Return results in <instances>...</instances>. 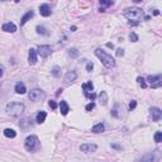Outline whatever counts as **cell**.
Listing matches in <instances>:
<instances>
[{
  "label": "cell",
  "instance_id": "cell-6",
  "mask_svg": "<svg viewBox=\"0 0 162 162\" xmlns=\"http://www.w3.org/2000/svg\"><path fill=\"white\" fill-rule=\"evenodd\" d=\"M37 53L42 58H47L52 53V48H51V46H48V44H42V46H38Z\"/></svg>",
  "mask_w": 162,
  "mask_h": 162
},
{
  "label": "cell",
  "instance_id": "cell-41",
  "mask_svg": "<svg viewBox=\"0 0 162 162\" xmlns=\"http://www.w3.org/2000/svg\"><path fill=\"white\" fill-rule=\"evenodd\" d=\"M76 29H77V28H76L75 26H74V27H71V31H72V32H75V31H76Z\"/></svg>",
  "mask_w": 162,
  "mask_h": 162
},
{
  "label": "cell",
  "instance_id": "cell-19",
  "mask_svg": "<svg viewBox=\"0 0 162 162\" xmlns=\"http://www.w3.org/2000/svg\"><path fill=\"white\" fill-rule=\"evenodd\" d=\"M46 118H47V113L43 112V110H41V112L37 114V117H35V122H37L38 124H42V123L46 121Z\"/></svg>",
  "mask_w": 162,
  "mask_h": 162
},
{
  "label": "cell",
  "instance_id": "cell-36",
  "mask_svg": "<svg viewBox=\"0 0 162 162\" xmlns=\"http://www.w3.org/2000/svg\"><path fill=\"white\" fill-rule=\"evenodd\" d=\"M161 85H162V81H158V82L153 84V85H152V87H153V89H157V87H160Z\"/></svg>",
  "mask_w": 162,
  "mask_h": 162
},
{
  "label": "cell",
  "instance_id": "cell-32",
  "mask_svg": "<svg viewBox=\"0 0 162 162\" xmlns=\"http://www.w3.org/2000/svg\"><path fill=\"white\" fill-rule=\"evenodd\" d=\"M94 108H95V103H90V104H87V105L85 106V109H86L87 112H91Z\"/></svg>",
  "mask_w": 162,
  "mask_h": 162
},
{
  "label": "cell",
  "instance_id": "cell-14",
  "mask_svg": "<svg viewBox=\"0 0 162 162\" xmlns=\"http://www.w3.org/2000/svg\"><path fill=\"white\" fill-rule=\"evenodd\" d=\"M76 77H77V74L75 71H69V72L65 75V82H67V84L74 82L76 80Z\"/></svg>",
  "mask_w": 162,
  "mask_h": 162
},
{
  "label": "cell",
  "instance_id": "cell-11",
  "mask_svg": "<svg viewBox=\"0 0 162 162\" xmlns=\"http://www.w3.org/2000/svg\"><path fill=\"white\" fill-rule=\"evenodd\" d=\"M2 29H3L4 32H7V33H14V32H17V26L14 24V23L9 22V23H5V24H3Z\"/></svg>",
  "mask_w": 162,
  "mask_h": 162
},
{
  "label": "cell",
  "instance_id": "cell-16",
  "mask_svg": "<svg viewBox=\"0 0 162 162\" xmlns=\"http://www.w3.org/2000/svg\"><path fill=\"white\" fill-rule=\"evenodd\" d=\"M60 110H61V114H62V115H67V114H69V112H70V106H69V104L66 103L65 100H62L61 103H60Z\"/></svg>",
  "mask_w": 162,
  "mask_h": 162
},
{
  "label": "cell",
  "instance_id": "cell-17",
  "mask_svg": "<svg viewBox=\"0 0 162 162\" xmlns=\"http://www.w3.org/2000/svg\"><path fill=\"white\" fill-rule=\"evenodd\" d=\"M14 90H15V93H17V94H20V95L26 94V91H27L26 85H24L23 82H17V85H15Z\"/></svg>",
  "mask_w": 162,
  "mask_h": 162
},
{
  "label": "cell",
  "instance_id": "cell-18",
  "mask_svg": "<svg viewBox=\"0 0 162 162\" xmlns=\"http://www.w3.org/2000/svg\"><path fill=\"white\" fill-rule=\"evenodd\" d=\"M147 81L151 84V85H153V84H156V82L162 81V76L161 75H149L147 77Z\"/></svg>",
  "mask_w": 162,
  "mask_h": 162
},
{
  "label": "cell",
  "instance_id": "cell-4",
  "mask_svg": "<svg viewBox=\"0 0 162 162\" xmlns=\"http://www.w3.org/2000/svg\"><path fill=\"white\" fill-rule=\"evenodd\" d=\"M5 110L9 115H13V117H18L24 112V105L22 103H9L5 108Z\"/></svg>",
  "mask_w": 162,
  "mask_h": 162
},
{
  "label": "cell",
  "instance_id": "cell-29",
  "mask_svg": "<svg viewBox=\"0 0 162 162\" xmlns=\"http://www.w3.org/2000/svg\"><path fill=\"white\" fill-rule=\"evenodd\" d=\"M129 39H130L132 42H138V39H139V38H138V35H137L136 33H130V34H129Z\"/></svg>",
  "mask_w": 162,
  "mask_h": 162
},
{
  "label": "cell",
  "instance_id": "cell-31",
  "mask_svg": "<svg viewBox=\"0 0 162 162\" xmlns=\"http://www.w3.org/2000/svg\"><path fill=\"white\" fill-rule=\"evenodd\" d=\"M136 106H137V101L136 100H132L130 103H129V110L132 112V110H134L136 109Z\"/></svg>",
  "mask_w": 162,
  "mask_h": 162
},
{
  "label": "cell",
  "instance_id": "cell-42",
  "mask_svg": "<svg viewBox=\"0 0 162 162\" xmlns=\"http://www.w3.org/2000/svg\"><path fill=\"white\" fill-rule=\"evenodd\" d=\"M3 76V69H0V77Z\"/></svg>",
  "mask_w": 162,
  "mask_h": 162
},
{
  "label": "cell",
  "instance_id": "cell-33",
  "mask_svg": "<svg viewBox=\"0 0 162 162\" xmlns=\"http://www.w3.org/2000/svg\"><path fill=\"white\" fill-rule=\"evenodd\" d=\"M93 69H94V63L93 62H87V65H86V71L87 72H91Z\"/></svg>",
  "mask_w": 162,
  "mask_h": 162
},
{
  "label": "cell",
  "instance_id": "cell-23",
  "mask_svg": "<svg viewBox=\"0 0 162 162\" xmlns=\"http://www.w3.org/2000/svg\"><path fill=\"white\" fill-rule=\"evenodd\" d=\"M4 136H5V137H8V138H15L17 132H15L14 129L7 128V129H4Z\"/></svg>",
  "mask_w": 162,
  "mask_h": 162
},
{
  "label": "cell",
  "instance_id": "cell-10",
  "mask_svg": "<svg viewBox=\"0 0 162 162\" xmlns=\"http://www.w3.org/2000/svg\"><path fill=\"white\" fill-rule=\"evenodd\" d=\"M28 61H29V63H31V65H34L35 62L38 61V53H37V50H34V48H31V50H29Z\"/></svg>",
  "mask_w": 162,
  "mask_h": 162
},
{
  "label": "cell",
  "instance_id": "cell-38",
  "mask_svg": "<svg viewBox=\"0 0 162 162\" xmlns=\"http://www.w3.org/2000/svg\"><path fill=\"white\" fill-rule=\"evenodd\" d=\"M153 15H160V10L154 9V10H153Z\"/></svg>",
  "mask_w": 162,
  "mask_h": 162
},
{
  "label": "cell",
  "instance_id": "cell-15",
  "mask_svg": "<svg viewBox=\"0 0 162 162\" xmlns=\"http://www.w3.org/2000/svg\"><path fill=\"white\" fill-rule=\"evenodd\" d=\"M138 162H156V153L154 152L147 153L146 156H143V157L138 161Z\"/></svg>",
  "mask_w": 162,
  "mask_h": 162
},
{
  "label": "cell",
  "instance_id": "cell-37",
  "mask_svg": "<svg viewBox=\"0 0 162 162\" xmlns=\"http://www.w3.org/2000/svg\"><path fill=\"white\" fill-rule=\"evenodd\" d=\"M112 148H114V149H118V151H119V149H122V147L119 146V145H112Z\"/></svg>",
  "mask_w": 162,
  "mask_h": 162
},
{
  "label": "cell",
  "instance_id": "cell-5",
  "mask_svg": "<svg viewBox=\"0 0 162 162\" xmlns=\"http://www.w3.org/2000/svg\"><path fill=\"white\" fill-rule=\"evenodd\" d=\"M44 96H46V94L41 89H33L29 91V95H28L29 100H32V101H41L42 99H44Z\"/></svg>",
  "mask_w": 162,
  "mask_h": 162
},
{
  "label": "cell",
  "instance_id": "cell-22",
  "mask_svg": "<svg viewBox=\"0 0 162 162\" xmlns=\"http://www.w3.org/2000/svg\"><path fill=\"white\" fill-rule=\"evenodd\" d=\"M99 101H100L101 105H106L108 104V94H106V91H101L99 94Z\"/></svg>",
  "mask_w": 162,
  "mask_h": 162
},
{
  "label": "cell",
  "instance_id": "cell-26",
  "mask_svg": "<svg viewBox=\"0 0 162 162\" xmlns=\"http://www.w3.org/2000/svg\"><path fill=\"white\" fill-rule=\"evenodd\" d=\"M161 141H162V133H161V132H156V134H154V142L160 143Z\"/></svg>",
  "mask_w": 162,
  "mask_h": 162
},
{
  "label": "cell",
  "instance_id": "cell-27",
  "mask_svg": "<svg viewBox=\"0 0 162 162\" xmlns=\"http://www.w3.org/2000/svg\"><path fill=\"white\" fill-rule=\"evenodd\" d=\"M99 4H100V8H103V7H110L113 3L112 2H105V0H100Z\"/></svg>",
  "mask_w": 162,
  "mask_h": 162
},
{
  "label": "cell",
  "instance_id": "cell-2",
  "mask_svg": "<svg viewBox=\"0 0 162 162\" xmlns=\"http://www.w3.org/2000/svg\"><path fill=\"white\" fill-rule=\"evenodd\" d=\"M124 17L132 23H138L139 19L143 17V10L139 8H127L123 11Z\"/></svg>",
  "mask_w": 162,
  "mask_h": 162
},
{
  "label": "cell",
  "instance_id": "cell-40",
  "mask_svg": "<svg viewBox=\"0 0 162 162\" xmlns=\"http://www.w3.org/2000/svg\"><path fill=\"white\" fill-rule=\"evenodd\" d=\"M61 93H62V89H58V90H57V93H56V95H60Z\"/></svg>",
  "mask_w": 162,
  "mask_h": 162
},
{
  "label": "cell",
  "instance_id": "cell-35",
  "mask_svg": "<svg viewBox=\"0 0 162 162\" xmlns=\"http://www.w3.org/2000/svg\"><path fill=\"white\" fill-rule=\"evenodd\" d=\"M117 56H118V57L124 56V50H123V48H118V50H117Z\"/></svg>",
  "mask_w": 162,
  "mask_h": 162
},
{
  "label": "cell",
  "instance_id": "cell-30",
  "mask_svg": "<svg viewBox=\"0 0 162 162\" xmlns=\"http://www.w3.org/2000/svg\"><path fill=\"white\" fill-rule=\"evenodd\" d=\"M37 33H39V34H47V32H46V28H44V27H41V26H38V27H37Z\"/></svg>",
  "mask_w": 162,
  "mask_h": 162
},
{
  "label": "cell",
  "instance_id": "cell-21",
  "mask_svg": "<svg viewBox=\"0 0 162 162\" xmlns=\"http://www.w3.org/2000/svg\"><path fill=\"white\" fill-rule=\"evenodd\" d=\"M105 130V125L103 123H99V124H95L94 127L91 128V132L93 133H103Z\"/></svg>",
  "mask_w": 162,
  "mask_h": 162
},
{
  "label": "cell",
  "instance_id": "cell-7",
  "mask_svg": "<svg viewBox=\"0 0 162 162\" xmlns=\"http://www.w3.org/2000/svg\"><path fill=\"white\" fill-rule=\"evenodd\" d=\"M81 152L84 153H90V152H95L98 149V146L94 145V143H85V145H81L80 146Z\"/></svg>",
  "mask_w": 162,
  "mask_h": 162
},
{
  "label": "cell",
  "instance_id": "cell-3",
  "mask_svg": "<svg viewBox=\"0 0 162 162\" xmlns=\"http://www.w3.org/2000/svg\"><path fill=\"white\" fill-rule=\"evenodd\" d=\"M24 147L29 152L38 151L39 147H41V142L38 139V137L37 136H28L24 141Z\"/></svg>",
  "mask_w": 162,
  "mask_h": 162
},
{
  "label": "cell",
  "instance_id": "cell-28",
  "mask_svg": "<svg viewBox=\"0 0 162 162\" xmlns=\"http://www.w3.org/2000/svg\"><path fill=\"white\" fill-rule=\"evenodd\" d=\"M52 75L56 76V77L60 75V67H58V66H55V67L52 69Z\"/></svg>",
  "mask_w": 162,
  "mask_h": 162
},
{
  "label": "cell",
  "instance_id": "cell-12",
  "mask_svg": "<svg viewBox=\"0 0 162 162\" xmlns=\"http://www.w3.org/2000/svg\"><path fill=\"white\" fill-rule=\"evenodd\" d=\"M82 90H84V95H85L86 98H89L90 91L93 93V90H94V85H93V82H91V81H89V82L82 84Z\"/></svg>",
  "mask_w": 162,
  "mask_h": 162
},
{
  "label": "cell",
  "instance_id": "cell-13",
  "mask_svg": "<svg viewBox=\"0 0 162 162\" xmlns=\"http://www.w3.org/2000/svg\"><path fill=\"white\" fill-rule=\"evenodd\" d=\"M122 110H123V105H121V104H115L110 113H112V115H113L114 118H121V117H122V113H121Z\"/></svg>",
  "mask_w": 162,
  "mask_h": 162
},
{
  "label": "cell",
  "instance_id": "cell-8",
  "mask_svg": "<svg viewBox=\"0 0 162 162\" xmlns=\"http://www.w3.org/2000/svg\"><path fill=\"white\" fill-rule=\"evenodd\" d=\"M149 112H151V117L154 122H158L160 119L162 118V112L160 108H156V106H152L151 109H149Z\"/></svg>",
  "mask_w": 162,
  "mask_h": 162
},
{
  "label": "cell",
  "instance_id": "cell-24",
  "mask_svg": "<svg viewBox=\"0 0 162 162\" xmlns=\"http://www.w3.org/2000/svg\"><path fill=\"white\" fill-rule=\"evenodd\" d=\"M79 55H80V51L77 50V48H70V50H69V56H70L71 58L79 57Z\"/></svg>",
  "mask_w": 162,
  "mask_h": 162
},
{
  "label": "cell",
  "instance_id": "cell-9",
  "mask_svg": "<svg viewBox=\"0 0 162 162\" xmlns=\"http://www.w3.org/2000/svg\"><path fill=\"white\" fill-rule=\"evenodd\" d=\"M39 14L42 17H50L52 14V10L50 8V5L48 4H42L39 7Z\"/></svg>",
  "mask_w": 162,
  "mask_h": 162
},
{
  "label": "cell",
  "instance_id": "cell-1",
  "mask_svg": "<svg viewBox=\"0 0 162 162\" xmlns=\"http://www.w3.org/2000/svg\"><path fill=\"white\" fill-rule=\"evenodd\" d=\"M95 55H96V57L100 58L101 63H103L106 69H113L114 66H115V60H114L109 53H106L105 51H103L101 48H96L95 50Z\"/></svg>",
  "mask_w": 162,
  "mask_h": 162
},
{
  "label": "cell",
  "instance_id": "cell-25",
  "mask_svg": "<svg viewBox=\"0 0 162 162\" xmlns=\"http://www.w3.org/2000/svg\"><path fill=\"white\" fill-rule=\"evenodd\" d=\"M137 81H138V84H139V85H141L143 89L147 87V84H146V81H145V79H143V77H138Z\"/></svg>",
  "mask_w": 162,
  "mask_h": 162
},
{
  "label": "cell",
  "instance_id": "cell-20",
  "mask_svg": "<svg viewBox=\"0 0 162 162\" xmlns=\"http://www.w3.org/2000/svg\"><path fill=\"white\" fill-rule=\"evenodd\" d=\"M32 17H33V11H32V10L27 11V13L22 17V19H20V26H24L28 20H31V18H32Z\"/></svg>",
  "mask_w": 162,
  "mask_h": 162
},
{
  "label": "cell",
  "instance_id": "cell-39",
  "mask_svg": "<svg viewBox=\"0 0 162 162\" xmlns=\"http://www.w3.org/2000/svg\"><path fill=\"white\" fill-rule=\"evenodd\" d=\"M106 47L108 48H114V44L113 43H106Z\"/></svg>",
  "mask_w": 162,
  "mask_h": 162
},
{
  "label": "cell",
  "instance_id": "cell-34",
  "mask_svg": "<svg viewBox=\"0 0 162 162\" xmlns=\"http://www.w3.org/2000/svg\"><path fill=\"white\" fill-rule=\"evenodd\" d=\"M48 105H50V108H51V109H53V110H55V109H57V103H56V101L51 100L50 103H48Z\"/></svg>",
  "mask_w": 162,
  "mask_h": 162
}]
</instances>
